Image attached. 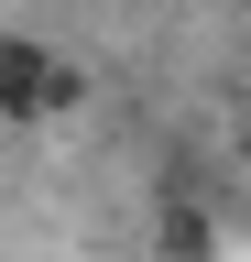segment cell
I'll use <instances>...</instances> for the list:
<instances>
[{"mask_svg": "<svg viewBox=\"0 0 251 262\" xmlns=\"http://www.w3.org/2000/svg\"><path fill=\"white\" fill-rule=\"evenodd\" d=\"M87 98V66L55 55L44 33H0V120H66Z\"/></svg>", "mask_w": 251, "mask_h": 262, "instance_id": "obj_1", "label": "cell"}]
</instances>
